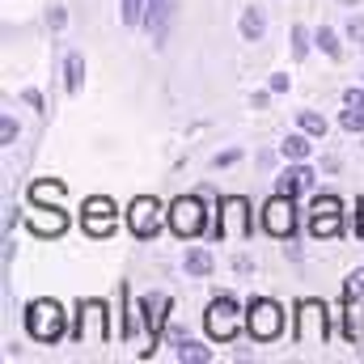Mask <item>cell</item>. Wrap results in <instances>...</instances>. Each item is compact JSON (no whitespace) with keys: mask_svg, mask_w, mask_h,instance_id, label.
<instances>
[{"mask_svg":"<svg viewBox=\"0 0 364 364\" xmlns=\"http://www.w3.org/2000/svg\"><path fill=\"white\" fill-rule=\"evenodd\" d=\"M288 90V77H284V73H275L272 77V93H284Z\"/></svg>","mask_w":364,"mask_h":364,"instance_id":"36","label":"cell"},{"mask_svg":"<svg viewBox=\"0 0 364 364\" xmlns=\"http://www.w3.org/2000/svg\"><path fill=\"white\" fill-rule=\"evenodd\" d=\"M267 102H272V93H255V97H250L255 110H267Z\"/></svg>","mask_w":364,"mask_h":364,"instance_id":"34","label":"cell"},{"mask_svg":"<svg viewBox=\"0 0 364 364\" xmlns=\"http://www.w3.org/2000/svg\"><path fill=\"white\" fill-rule=\"evenodd\" d=\"M110 339V309L106 301H81L77 305V343L81 348H106Z\"/></svg>","mask_w":364,"mask_h":364,"instance_id":"2","label":"cell"},{"mask_svg":"<svg viewBox=\"0 0 364 364\" xmlns=\"http://www.w3.org/2000/svg\"><path fill=\"white\" fill-rule=\"evenodd\" d=\"M64 85H68V93H81V85H85V55H68L64 60Z\"/></svg>","mask_w":364,"mask_h":364,"instance_id":"19","label":"cell"},{"mask_svg":"<svg viewBox=\"0 0 364 364\" xmlns=\"http://www.w3.org/2000/svg\"><path fill=\"white\" fill-rule=\"evenodd\" d=\"M263 229H267L272 237H292V229H296V208H292L288 195L275 191V199H267V208H263Z\"/></svg>","mask_w":364,"mask_h":364,"instance_id":"11","label":"cell"},{"mask_svg":"<svg viewBox=\"0 0 364 364\" xmlns=\"http://www.w3.org/2000/svg\"><path fill=\"white\" fill-rule=\"evenodd\" d=\"M186 275H212V255L208 250H186Z\"/></svg>","mask_w":364,"mask_h":364,"instance_id":"21","label":"cell"},{"mask_svg":"<svg viewBox=\"0 0 364 364\" xmlns=\"http://www.w3.org/2000/svg\"><path fill=\"white\" fill-rule=\"evenodd\" d=\"M26 225H30L38 237H60V233L68 229V216H64L55 203H30V212H26Z\"/></svg>","mask_w":364,"mask_h":364,"instance_id":"12","label":"cell"},{"mask_svg":"<svg viewBox=\"0 0 364 364\" xmlns=\"http://www.w3.org/2000/svg\"><path fill=\"white\" fill-rule=\"evenodd\" d=\"M203 326H208V335H212L216 343L237 339V331H242V309H237V301H233V296H216V301L208 305V314H203Z\"/></svg>","mask_w":364,"mask_h":364,"instance_id":"4","label":"cell"},{"mask_svg":"<svg viewBox=\"0 0 364 364\" xmlns=\"http://www.w3.org/2000/svg\"><path fill=\"white\" fill-rule=\"evenodd\" d=\"M314 43H318V47H322V51H326L331 60H339V55H343V47H339V38H335V30H326V26L318 30V38H314Z\"/></svg>","mask_w":364,"mask_h":364,"instance_id":"24","label":"cell"},{"mask_svg":"<svg viewBox=\"0 0 364 364\" xmlns=\"http://www.w3.org/2000/svg\"><path fill=\"white\" fill-rule=\"evenodd\" d=\"M309 132H301V136H284V144H279V153L288 157V161H305L309 157Z\"/></svg>","mask_w":364,"mask_h":364,"instance_id":"20","label":"cell"},{"mask_svg":"<svg viewBox=\"0 0 364 364\" xmlns=\"http://www.w3.org/2000/svg\"><path fill=\"white\" fill-rule=\"evenodd\" d=\"M301 132H309V136H326V119L314 114V110H301Z\"/></svg>","mask_w":364,"mask_h":364,"instance_id":"25","label":"cell"},{"mask_svg":"<svg viewBox=\"0 0 364 364\" xmlns=\"http://www.w3.org/2000/svg\"><path fill=\"white\" fill-rule=\"evenodd\" d=\"M127 229H132L140 242L157 237V233H161V203H157L153 195H140V199H132V208H127Z\"/></svg>","mask_w":364,"mask_h":364,"instance_id":"8","label":"cell"},{"mask_svg":"<svg viewBox=\"0 0 364 364\" xmlns=\"http://www.w3.org/2000/svg\"><path fill=\"white\" fill-rule=\"evenodd\" d=\"M348 292H352V296H360L364 292V267H356V272L348 275Z\"/></svg>","mask_w":364,"mask_h":364,"instance_id":"30","label":"cell"},{"mask_svg":"<svg viewBox=\"0 0 364 364\" xmlns=\"http://www.w3.org/2000/svg\"><path fill=\"white\" fill-rule=\"evenodd\" d=\"M81 225H85V233H90V237H110V233L119 229V208H114L106 195H93V199H85Z\"/></svg>","mask_w":364,"mask_h":364,"instance_id":"9","label":"cell"},{"mask_svg":"<svg viewBox=\"0 0 364 364\" xmlns=\"http://www.w3.org/2000/svg\"><path fill=\"white\" fill-rule=\"evenodd\" d=\"M339 123H343V132H364V110H356V106H348Z\"/></svg>","mask_w":364,"mask_h":364,"instance_id":"27","label":"cell"},{"mask_svg":"<svg viewBox=\"0 0 364 364\" xmlns=\"http://www.w3.org/2000/svg\"><path fill=\"white\" fill-rule=\"evenodd\" d=\"M237 157H242V153H237V149H229V153H220V157H216V166H233Z\"/></svg>","mask_w":364,"mask_h":364,"instance_id":"35","label":"cell"},{"mask_svg":"<svg viewBox=\"0 0 364 364\" xmlns=\"http://www.w3.org/2000/svg\"><path fill=\"white\" fill-rule=\"evenodd\" d=\"M178 360L182 364H208V360H212V352H208V348H199V343H191V339H182V343H178Z\"/></svg>","mask_w":364,"mask_h":364,"instance_id":"22","label":"cell"},{"mask_svg":"<svg viewBox=\"0 0 364 364\" xmlns=\"http://www.w3.org/2000/svg\"><path fill=\"white\" fill-rule=\"evenodd\" d=\"M21 97H26V106H34V110H47V102H43V93H38V90H26Z\"/></svg>","mask_w":364,"mask_h":364,"instance_id":"31","label":"cell"},{"mask_svg":"<svg viewBox=\"0 0 364 364\" xmlns=\"http://www.w3.org/2000/svg\"><path fill=\"white\" fill-rule=\"evenodd\" d=\"M144 13H149V0H123V9H119L123 26H140V21H144Z\"/></svg>","mask_w":364,"mask_h":364,"instance_id":"23","label":"cell"},{"mask_svg":"<svg viewBox=\"0 0 364 364\" xmlns=\"http://www.w3.org/2000/svg\"><path fill=\"white\" fill-rule=\"evenodd\" d=\"M250 233V203L242 195H229L220 199V220H216V237L225 242H246Z\"/></svg>","mask_w":364,"mask_h":364,"instance_id":"5","label":"cell"},{"mask_svg":"<svg viewBox=\"0 0 364 364\" xmlns=\"http://www.w3.org/2000/svg\"><path fill=\"white\" fill-rule=\"evenodd\" d=\"M292 55H296V60L309 55V30H305V26H292Z\"/></svg>","mask_w":364,"mask_h":364,"instance_id":"26","label":"cell"},{"mask_svg":"<svg viewBox=\"0 0 364 364\" xmlns=\"http://www.w3.org/2000/svg\"><path fill=\"white\" fill-rule=\"evenodd\" d=\"M296 343L301 348H322L326 343V309H322V301H301L296 305Z\"/></svg>","mask_w":364,"mask_h":364,"instance_id":"7","label":"cell"},{"mask_svg":"<svg viewBox=\"0 0 364 364\" xmlns=\"http://www.w3.org/2000/svg\"><path fill=\"white\" fill-rule=\"evenodd\" d=\"M17 140V123H13V114H4L0 119V144H13Z\"/></svg>","mask_w":364,"mask_h":364,"instance_id":"28","label":"cell"},{"mask_svg":"<svg viewBox=\"0 0 364 364\" xmlns=\"http://www.w3.org/2000/svg\"><path fill=\"white\" fill-rule=\"evenodd\" d=\"M343 233V203L335 195H318L309 208V237H339Z\"/></svg>","mask_w":364,"mask_h":364,"instance_id":"6","label":"cell"},{"mask_svg":"<svg viewBox=\"0 0 364 364\" xmlns=\"http://www.w3.org/2000/svg\"><path fill=\"white\" fill-rule=\"evenodd\" d=\"M343 335L352 343H364V309L356 305V296L348 292V318H343Z\"/></svg>","mask_w":364,"mask_h":364,"instance_id":"17","label":"cell"},{"mask_svg":"<svg viewBox=\"0 0 364 364\" xmlns=\"http://www.w3.org/2000/svg\"><path fill=\"white\" fill-rule=\"evenodd\" d=\"M267 34V17H263V9H246L242 13V38L246 43H259Z\"/></svg>","mask_w":364,"mask_h":364,"instance_id":"18","label":"cell"},{"mask_svg":"<svg viewBox=\"0 0 364 364\" xmlns=\"http://www.w3.org/2000/svg\"><path fill=\"white\" fill-rule=\"evenodd\" d=\"M170 296L161 292V296H149L144 301V326H149V335H153V343H157V335H161V326H166V318H170Z\"/></svg>","mask_w":364,"mask_h":364,"instance_id":"15","label":"cell"},{"mask_svg":"<svg viewBox=\"0 0 364 364\" xmlns=\"http://www.w3.org/2000/svg\"><path fill=\"white\" fill-rule=\"evenodd\" d=\"M305 186H314V170H305V166H288V170L275 178V191L288 195V199H296Z\"/></svg>","mask_w":364,"mask_h":364,"instance_id":"14","label":"cell"},{"mask_svg":"<svg viewBox=\"0 0 364 364\" xmlns=\"http://www.w3.org/2000/svg\"><path fill=\"white\" fill-rule=\"evenodd\" d=\"M246 331H250L255 343L279 339V335H284V309H279V301H272V296L250 301V309H246Z\"/></svg>","mask_w":364,"mask_h":364,"instance_id":"3","label":"cell"},{"mask_svg":"<svg viewBox=\"0 0 364 364\" xmlns=\"http://www.w3.org/2000/svg\"><path fill=\"white\" fill-rule=\"evenodd\" d=\"M47 21H51V30H64V21H68V17H64V9H51V13H47Z\"/></svg>","mask_w":364,"mask_h":364,"instance_id":"33","label":"cell"},{"mask_svg":"<svg viewBox=\"0 0 364 364\" xmlns=\"http://www.w3.org/2000/svg\"><path fill=\"white\" fill-rule=\"evenodd\" d=\"M343 102H348V106H356V110H364V90H348V93H343Z\"/></svg>","mask_w":364,"mask_h":364,"instance_id":"32","label":"cell"},{"mask_svg":"<svg viewBox=\"0 0 364 364\" xmlns=\"http://www.w3.org/2000/svg\"><path fill=\"white\" fill-rule=\"evenodd\" d=\"M64 309L55 305V301H30V309H26V331H30V339L34 343H60L64 339Z\"/></svg>","mask_w":364,"mask_h":364,"instance_id":"1","label":"cell"},{"mask_svg":"<svg viewBox=\"0 0 364 364\" xmlns=\"http://www.w3.org/2000/svg\"><path fill=\"white\" fill-rule=\"evenodd\" d=\"M356 237H364V203H360V220H356Z\"/></svg>","mask_w":364,"mask_h":364,"instance_id":"37","label":"cell"},{"mask_svg":"<svg viewBox=\"0 0 364 364\" xmlns=\"http://www.w3.org/2000/svg\"><path fill=\"white\" fill-rule=\"evenodd\" d=\"M339 4H352V9H356V4H360V0H339Z\"/></svg>","mask_w":364,"mask_h":364,"instance_id":"38","label":"cell"},{"mask_svg":"<svg viewBox=\"0 0 364 364\" xmlns=\"http://www.w3.org/2000/svg\"><path fill=\"white\" fill-rule=\"evenodd\" d=\"M348 38L364 47V17H352V21H348Z\"/></svg>","mask_w":364,"mask_h":364,"instance_id":"29","label":"cell"},{"mask_svg":"<svg viewBox=\"0 0 364 364\" xmlns=\"http://www.w3.org/2000/svg\"><path fill=\"white\" fill-rule=\"evenodd\" d=\"M174 17V0H149V13H144V26L153 30V43H166V26Z\"/></svg>","mask_w":364,"mask_h":364,"instance_id":"13","label":"cell"},{"mask_svg":"<svg viewBox=\"0 0 364 364\" xmlns=\"http://www.w3.org/2000/svg\"><path fill=\"white\" fill-rule=\"evenodd\" d=\"M64 199V182L60 178H38L30 186V203H60Z\"/></svg>","mask_w":364,"mask_h":364,"instance_id":"16","label":"cell"},{"mask_svg":"<svg viewBox=\"0 0 364 364\" xmlns=\"http://www.w3.org/2000/svg\"><path fill=\"white\" fill-rule=\"evenodd\" d=\"M170 229H174L178 237L203 233V199H199V195H178V199L170 203Z\"/></svg>","mask_w":364,"mask_h":364,"instance_id":"10","label":"cell"}]
</instances>
